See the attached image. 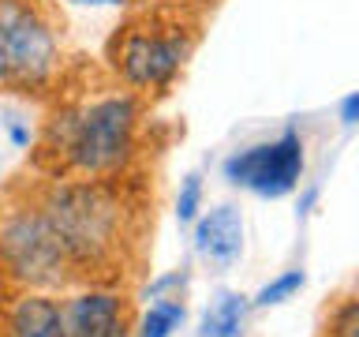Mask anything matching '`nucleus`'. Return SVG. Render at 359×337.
<instances>
[{
    "instance_id": "1",
    "label": "nucleus",
    "mask_w": 359,
    "mask_h": 337,
    "mask_svg": "<svg viewBox=\"0 0 359 337\" xmlns=\"http://www.w3.org/2000/svg\"><path fill=\"white\" fill-rule=\"evenodd\" d=\"M45 218L72 258L75 281L105 274L123 258L131 236V213L123 199L101 180H56L38 195Z\"/></svg>"
},
{
    "instance_id": "2",
    "label": "nucleus",
    "mask_w": 359,
    "mask_h": 337,
    "mask_svg": "<svg viewBox=\"0 0 359 337\" xmlns=\"http://www.w3.org/2000/svg\"><path fill=\"white\" fill-rule=\"evenodd\" d=\"M135 120H139V109L131 94L83 101L75 109H64L49 124L45 150L64 173L105 180L128 165L135 150Z\"/></svg>"
},
{
    "instance_id": "3",
    "label": "nucleus",
    "mask_w": 359,
    "mask_h": 337,
    "mask_svg": "<svg viewBox=\"0 0 359 337\" xmlns=\"http://www.w3.org/2000/svg\"><path fill=\"white\" fill-rule=\"evenodd\" d=\"M0 266L30 289H64L75 281L72 258L38 199L0 210Z\"/></svg>"
},
{
    "instance_id": "4",
    "label": "nucleus",
    "mask_w": 359,
    "mask_h": 337,
    "mask_svg": "<svg viewBox=\"0 0 359 337\" xmlns=\"http://www.w3.org/2000/svg\"><path fill=\"white\" fill-rule=\"evenodd\" d=\"M195 49V30L184 22L131 19L112 41V64L135 90H161L180 75Z\"/></svg>"
},
{
    "instance_id": "5",
    "label": "nucleus",
    "mask_w": 359,
    "mask_h": 337,
    "mask_svg": "<svg viewBox=\"0 0 359 337\" xmlns=\"http://www.w3.org/2000/svg\"><path fill=\"white\" fill-rule=\"evenodd\" d=\"M60 49L53 22L34 0H0V83L38 90L53 79Z\"/></svg>"
},
{
    "instance_id": "6",
    "label": "nucleus",
    "mask_w": 359,
    "mask_h": 337,
    "mask_svg": "<svg viewBox=\"0 0 359 337\" xmlns=\"http://www.w3.org/2000/svg\"><path fill=\"white\" fill-rule=\"evenodd\" d=\"M303 173V139L299 131H285L269 143H255L247 150H236L224 161V180L236 187H247L262 199H280L299 184Z\"/></svg>"
},
{
    "instance_id": "7",
    "label": "nucleus",
    "mask_w": 359,
    "mask_h": 337,
    "mask_svg": "<svg viewBox=\"0 0 359 337\" xmlns=\"http://www.w3.org/2000/svg\"><path fill=\"white\" fill-rule=\"evenodd\" d=\"M67 337H112L116 330H128V300L109 289H90L64 308Z\"/></svg>"
},
{
    "instance_id": "8",
    "label": "nucleus",
    "mask_w": 359,
    "mask_h": 337,
    "mask_svg": "<svg viewBox=\"0 0 359 337\" xmlns=\"http://www.w3.org/2000/svg\"><path fill=\"white\" fill-rule=\"evenodd\" d=\"M195 251L213 270H229L243 255V213L240 206H217L195 225Z\"/></svg>"
},
{
    "instance_id": "9",
    "label": "nucleus",
    "mask_w": 359,
    "mask_h": 337,
    "mask_svg": "<svg viewBox=\"0 0 359 337\" xmlns=\"http://www.w3.org/2000/svg\"><path fill=\"white\" fill-rule=\"evenodd\" d=\"M11 337H67L64 308L45 292H27L8 315Z\"/></svg>"
},
{
    "instance_id": "10",
    "label": "nucleus",
    "mask_w": 359,
    "mask_h": 337,
    "mask_svg": "<svg viewBox=\"0 0 359 337\" xmlns=\"http://www.w3.org/2000/svg\"><path fill=\"white\" fill-rule=\"evenodd\" d=\"M251 308V300L240 296V292H221L213 300V308L202 315V337H240L243 330V315Z\"/></svg>"
},
{
    "instance_id": "11",
    "label": "nucleus",
    "mask_w": 359,
    "mask_h": 337,
    "mask_svg": "<svg viewBox=\"0 0 359 337\" xmlns=\"http://www.w3.org/2000/svg\"><path fill=\"white\" fill-rule=\"evenodd\" d=\"M180 322H184V303L176 296L154 300L150 311H146L142 322H139V337H172L180 330Z\"/></svg>"
},
{
    "instance_id": "12",
    "label": "nucleus",
    "mask_w": 359,
    "mask_h": 337,
    "mask_svg": "<svg viewBox=\"0 0 359 337\" xmlns=\"http://www.w3.org/2000/svg\"><path fill=\"white\" fill-rule=\"evenodd\" d=\"M303 289V270H288V274H280L273 277L266 289H258V296L251 300L255 308H269V303H280V300H288L292 292H299Z\"/></svg>"
},
{
    "instance_id": "13",
    "label": "nucleus",
    "mask_w": 359,
    "mask_h": 337,
    "mask_svg": "<svg viewBox=\"0 0 359 337\" xmlns=\"http://www.w3.org/2000/svg\"><path fill=\"white\" fill-rule=\"evenodd\" d=\"M325 337H359V303L352 296L341 300V308L325 322Z\"/></svg>"
},
{
    "instance_id": "14",
    "label": "nucleus",
    "mask_w": 359,
    "mask_h": 337,
    "mask_svg": "<svg viewBox=\"0 0 359 337\" xmlns=\"http://www.w3.org/2000/svg\"><path fill=\"white\" fill-rule=\"evenodd\" d=\"M198 202H202V180L191 173V176L184 180V187H180V199H176V218H180V225L195 221Z\"/></svg>"
},
{
    "instance_id": "15",
    "label": "nucleus",
    "mask_w": 359,
    "mask_h": 337,
    "mask_svg": "<svg viewBox=\"0 0 359 337\" xmlns=\"http://www.w3.org/2000/svg\"><path fill=\"white\" fill-rule=\"evenodd\" d=\"M355 117H359V94H348L341 101V124H344V128H352Z\"/></svg>"
},
{
    "instance_id": "16",
    "label": "nucleus",
    "mask_w": 359,
    "mask_h": 337,
    "mask_svg": "<svg viewBox=\"0 0 359 337\" xmlns=\"http://www.w3.org/2000/svg\"><path fill=\"white\" fill-rule=\"evenodd\" d=\"M67 4H83V8H101V4H123V0H67Z\"/></svg>"
},
{
    "instance_id": "17",
    "label": "nucleus",
    "mask_w": 359,
    "mask_h": 337,
    "mask_svg": "<svg viewBox=\"0 0 359 337\" xmlns=\"http://www.w3.org/2000/svg\"><path fill=\"white\" fill-rule=\"evenodd\" d=\"M314 199H318V191H314V187H311V191H303V199H299V210L307 213V210L314 206Z\"/></svg>"
},
{
    "instance_id": "18",
    "label": "nucleus",
    "mask_w": 359,
    "mask_h": 337,
    "mask_svg": "<svg viewBox=\"0 0 359 337\" xmlns=\"http://www.w3.org/2000/svg\"><path fill=\"white\" fill-rule=\"evenodd\" d=\"M11 139H15V143L22 146V143L30 139V135H27V128H22V124H11Z\"/></svg>"
},
{
    "instance_id": "19",
    "label": "nucleus",
    "mask_w": 359,
    "mask_h": 337,
    "mask_svg": "<svg viewBox=\"0 0 359 337\" xmlns=\"http://www.w3.org/2000/svg\"><path fill=\"white\" fill-rule=\"evenodd\" d=\"M176 4H180V0H176Z\"/></svg>"
}]
</instances>
